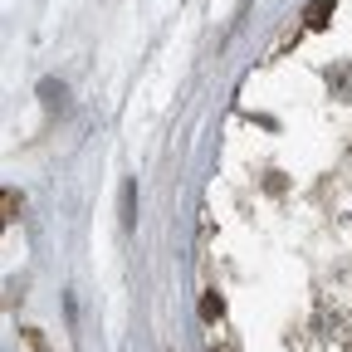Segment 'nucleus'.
Returning <instances> with one entry per match:
<instances>
[{
    "mask_svg": "<svg viewBox=\"0 0 352 352\" xmlns=\"http://www.w3.org/2000/svg\"><path fill=\"white\" fill-rule=\"evenodd\" d=\"M201 318H206V323H220V318H226V303H220V294H215V289L201 298Z\"/></svg>",
    "mask_w": 352,
    "mask_h": 352,
    "instance_id": "nucleus-3",
    "label": "nucleus"
},
{
    "mask_svg": "<svg viewBox=\"0 0 352 352\" xmlns=\"http://www.w3.org/2000/svg\"><path fill=\"white\" fill-rule=\"evenodd\" d=\"M328 88H333V98H352V59L328 69Z\"/></svg>",
    "mask_w": 352,
    "mask_h": 352,
    "instance_id": "nucleus-1",
    "label": "nucleus"
},
{
    "mask_svg": "<svg viewBox=\"0 0 352 352\" xmlns=\"http://www.w3.org/2000/svg\"><path fill=\"white\" fill-rule=\"evenodd\" d=\"M25 342H30V352H50V347H44V338H39V328H25Z\"/></svg>",
    "mask_w": 352,
    "mask_h": 352,
    "instance_id": "nucleus-4",
    "label": "nucleus"
},
{
    "mask_svg": "<svg viewBox=\"0 0 352 352\" xmlns=\"http://www.w3.org/2000/svg\"><path fill=\"white\" fill-rule=\"evenodd\" d=\"M333 10H338V0H308V10H303L308 30H323V25L333 20Z\"/></svg>",
    "mask_w": 352,
    "mask_h": 352,
    "instance_id": "nucleus-2",
    "label": "nucleus"
},
{
    "mask_svg": "<svg viewBox=\"0 0 352 352\" xmlns=\"http://www.w3.org/2000/svg\"><path fill=\"white\" fill-rule=\"evenodd\" d=\"M210 352H235V347H210Z\"/></svg>",
    "mask_w": 352,
    "mask_h": 352,
    "instance_id": "nucleus-5",
    "label": "nucleus"
}]
</instances>
